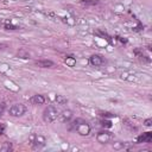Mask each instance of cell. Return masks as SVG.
Returning a JSON list of instances; mask_svg holds the SVG:
<instances>
[{"label":"cell","mask_w":152,"mask_h":152,"mask_svg":"<svg viewBox=\"0 0 152 152\" xmlns=\"http://www.w3.org/2000/svg\"><path fill=\"white\" fill-rule=\"evenodd\" d=\"M81 4L88 6V5H97L99 0H81Z\"/></svg>","instance_id":"obj_14"},{"label":"cell","mask_w":152,"mask_h":152,"mask_svg":"<svg viewBox=\"0 0 152 152\" xmlns=\"http://www.w3.org/2000/svg\"><path fill=\"white\" fill-rule=\"evenodd\" d=\"M30 101H31V103H33V104H43L44 102H45V97L43 96V95H33L31 99H30Z\"/></svg>","instance_id":"obj_10"},{"label":"cell","mask_w":152,"mask_h":152,"mask_svg":"<svg viewBox=\"0 0 152 152\" xmlns=\"http://www.w3.org/2000/svg\"><path fill=\"white\" fill-rule=\"evenodd\" d=\"M5 129H6V126L4 124H0V135L5 133Z\"/></svg>","instance_id":"obj_21"},{"label":"cell","mask_w":152,"mask_h":152,"mask_svg":"<svg viewBox=\"0 0 152 152\" xmlns=\"http://www.w3.org/2000/svg\"><path fill=\"white\" fill-rule=\"evenodd\" d=\"M89 63H90V65H93V66H100V65L103 64V58H102L100 55H93V56H90V58H89Z\"/></svg>","instance_id":"obj_6"},{"label":"cell","mask_w":152,"mask_h":152,"mask_svg":"<svg viewBox=\"0 0 152 152\" xmlns=\"http://www.w3.org/2000/svg\"><path fill=\"white\" fill-rule=\"evenodd\" d=\"M36 65L39 68H52L55 65V63L52 61H49V59H43V61H37Z\"/></svg>","instance_id":"obj_9"},{"label":"cell","mask_w":152,"mask_h":152,"mask_svg":"<svg viewBox=\"0 0 152 152\" xmlns=\"http://www.w3.org/2000/svg\"><path fill=\"white\" fill-rule=\"evenodd\" d=\"M5 109H6V104H5L4 102H1V103H0V116H1L2 114H4Z\"/></svg>","instance_id":"obj_19"},{"label":"cell","mask_w":152,"mask_h":152,"mask_svg":"<svg viewBox=\"0 0 152 152\" xmlns=\"http://www.w3.org/2000/svg\"><path fill=\"white\" fill-rule=\"evenodd\" d=\"M96 140L100 144H107L110 140V133L107 131H101L96 134Z\"/></svg>","instance_id":"obj_4"},{"label":"cell","mask_w":152,"mask_h":152,"mask_svg":"<svg viewBox=\"0 0 152 152\" xmlns=\"http://www.w3.org/2000/svg\"><path fill=\"white\" fill-rule=\"evenodd\" d=\"M25 112H26V108L23 103H14L8 109V113L11 116H21L25 114Z\"/></svg>","instance_id":"obj_3"},{"label":"cell","mask_w":152,"mask_h":152,"mask_svg":"<svg viewBox=\"0 0 152 152\" xmlns=\"http://www.w3.org/2000/svg\"><path fill=\"white\" fill-rule=\"evenodd\" d=\"M45 144H46V139H45V137H43V135H34V139H33L32 145H33V147H34L36 150H37V148H42V147H44Z\"/></svg>","instance_id":"obj_5"},{"label":"cell","mask_w":152,"mask_h":152,"mask_svg":"<svg viewBox=\"0 0 152 152\" xmlns=\"http://www.w3.org/2000/svg\"><path fill=\"white\" fill-rule=\"evenodd\" d=\"M102 116H104V118H113V116H115L114 114H110V113H102Z\"/></svg>","instance_id":"obj_22"},{"label":"cell","mask_w":152,"mask_h":152,"mask_svg":"<svg viewBox=\"0 0 152 152\" xmlns=\"http://www.w3.org/2000/svg\"><path fill=\"white\" fill-rule=\"evenodd\" d=\"M1 48H2V45H1V44H0V49H1Z\"/></svg>","instance_id":"obj_23"},{"label":"cell","mask_w":152,"mask_h":152,"mask_svg":"<svg viewBox=\"0 0 152 152\" xmlns=\"http://www.w3.org/2000/svg\"><path fill=\"white\" fill-rule=\"evenodd\" d=\"M72 126L75 127L76 132L81 135H88L90 133V126L87 121L82 120V119H76L74 122H72Z\"/></svg>","instance_id":"obj_2"},{"label":"cell","mask_w":152,"mask_h":152,"mask_svg":"<svg viewBox=\"0 0 152 152\" xmlns=\"http://www.w3.org/2000/svg\"><path fill=\"white\" fill-rule=\"evenodd\" d=\"M5 27H6L7 30H18V28H19L18 26L12 25V24H6V25H5Z\"/></svg>","instance_id":"obj_18"},{"label":"cell","mask_w":152,"mask_h":152,"mask_svg":"<svg viewBox=\"0 0 152 152\" xmlns=\"http://www.w3.org/2000/svg\"><path fill=\"white\" fill-rule=\"evenodd\" d=\"M64 62H65V64H66L68 66H71V68H74V66L76 65V58L72 57V56H68V57L64 59Z\"/></svg>","instance_id":"obj_11"},{"label":"cell","mask_w":152,"mask_h":152,"mask_svg":"<svg viewBox=\"0 0 152 152\" xmlns=\"http://www.w3.org/2000/svg\"><path fill=\"white\" fill-rule=\"evenodd\" d=\"M113 147L115 150H121V148H125V144L124 142H114Z\"/></svg>","instance_id":"obj_16"},{"label":"cell","mask_w":152,"mask_h":152,"mask_svg":"<svg viewBox=\"0 0 152 152\" xmlns=\"http://www.w3.org/2000/svg\"><path fill=\"white\" fill-rule=\"evenodd\" d=\"M18 56L20 57V58H30V53H27V52H25V51H19L18 52Z\"/></svg>","instance_id":"obj_15"},{"label":"cell","mask_w":152,"mask_h":152,"mask_svg":"<svg viewBox=\"0 0 152 152\" xmlns=\"http://www.w3.org/2000/svg\"><path fill=\"white\" fill-rule=\"evenodd\" d=\"M58 118H59V120H61L62 122H68V121H70L71 118H72V112H71L70 109H65V110H63V112L58 115Z\"/></svg>","instance_id":"obj_7"},{"label":"cell","mask_w":152,"mask_h":152,"mask_svg":"<svg viewBox=\"0 0 152 152\" xmlns=\"http://www.w3.org/2000/svg\"><path fill=\"white\" fill-rule=\"evenodd\" d=\"M12 150H13V146L11 142H4L2 146L0 147V151H2V152H10Z\"/></svg>","instance_id":"obj_12"},{"label":"cell","mask_w":152,"mask_h":152,"mask_svg":"<svg viewBox=\"0 0 152 152\" xmlns=\"http://www.w3.org/2000/svg\"><path fill=\"white\" fill-rule=\"evenodd\" d=\"M58 115H59V112L57 110V108L55 106H48V108L44 109L43 112V120L46 122V124H50V122H53L55 120L58 119Z\"/></svg>","instance_id":"obj_1"},{"label":"cell","mask_w":152,"mask_h":152,"mask_svg":"<svg viewBox=\"0 0 152 152\" xmlns=\"http://www.w3.org/2000/svg\"><path fill=\"white\" fill-rule=\"evenodd\" d=\"M101 126L109 128V127H112V122H110L109 120H102V121H101Z\"/></svg>","instance_id":"obj_17"},{"label":"cell","mask_w":152,"mask_h":152,"mask_svg":"<svg viewBox=\"0 0 152 152\" xmlns=\"http://www.w3.org/2000/svg\"><path fill=\"white\" fill-rule=\"evenodd\" d=\"M55 100H56V102H57L58 104H65V103L68 102V99L64 97L63 95H56Z\"/></svg>","instance_id":"obj_13"},{"label":"cell","mask_w":152,"mask_h":152,"mask_svg":"<svg viewBox=\"0 0 152 152\" xmlns=\"http://www.w3.org/2000/svg\"><path fill=\"white\" fill-rule=\"evenodd\" d=\"M152 140V133L151 132H146V133H142L141 135H139L137 138V142L139 144H142V142H151Z\"/></svg>","instance_id":"obj_8"},{"label":"cell","mask_w":152,"mask_h":152,"mask_svg":"<svg viewBox=\"0 0 152 152\" xmlns=\"http://www.w3.org/2000/svg\"><path fill=\"white\" fill-rule=\"evenodd\" d=\"M144 125L147 126V127H151V126H152V119H150V118L146 119V120L144 121Z\"/></svg>","instance_id":"obj_20"}]
</instances>
